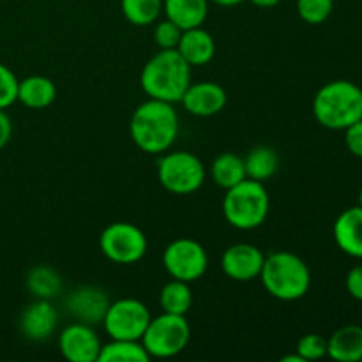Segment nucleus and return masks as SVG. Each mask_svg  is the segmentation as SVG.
I'll list each match as a JSON object with an SVG mask.
<instances>
[{
    "instance_id": "f257e3e1",
    "label": "nucleus",
    "mask_w": 362,
    "mask_h": 362,
    "mask_svg": "<svg viewBox=\"0 0 362 362\" xmlns=\"http://www.w3.org/2000/svg\"><path fill=\"white\" fill-rule=\"evenodd\" d=\"M180 122L172 103L148 99L134 110L129 133L134 145L147 154H165L179 136Z\"/></svg>"
},
{
    "instance_id": "f03ea898",
    "label": "nucleus",
    "mask_w": 362,
    "mask_h": 362,
    "mask_svg": "<svg viewBox=\"0 0 362 362\" xmlns=\"http://www.w3.org/2000/svg\"><path fill=\"white\" fill-rule=\"evenodd\" d=\"M140 83L148 99H159L172 105L180 103L191 83V66L177 48L161 49L144 66Z\"/></svg>"
},
{
    "instance_id": "7ed1b4c3",
    "label": "nucleus",
    "mask_w": 362,
    "mask_h": 362,
    "mask_svg": "<svg viewBox=\"0 0 362 362\" xmlns=\"http://www.w3.org/2000/svg\"><path fill=\"white\" fill-rule=\"evenodd\" d=\"M313 115L327 129L345 131L362 119V88L350 80L329 81L315 94Z\"/></svg>"
},
{
    "instance_id": "20e7f679",
    "label": "nucleus",
    "mask_w": 362,
    "mask_h": 362,
    "mask_svg": "<svg viewBox=\"0 0 362 362\" xmlns=\"http://www.w3.org/2000/svg\"><path fill=\"white\" fill-rule=\"evenodd\" d=\"M260 279L264 288L279 300L303 299L311 286V271L306 262L290 251L265 257Z\"/></svg>"
},
{
    "instance_id": "39448f33",
    "label": "nucleus",
    "mask_w": 362,
    "mask_h": 362,
    "mask_svg": "<svg viewBox=\"0 0 362 362\" xmlns=\"http://www.w3.org/2000/svg\"><path fill=\"white\" fill-rule=\"evenodd\" d=\"M271 209V198L264 182L244 179L226 189L223 198V214L237 230H255L264 225Z\"/></svg>"
},
{
    "instance_id": "423d86ee",
    "label": "nucleus",
    "mask_w": 362,
    "mask_h": 362,
    "mask_svg": "<svg viewBox=\"0 0 362 362\" xmlns=\"http://www.w3.org/2000/svg\"><path fill=\"white\" fill-rule=\"evenodd\" d=\"M191 329L186 320V315L163 313L151 318L144 336L141 345L147 354L158 359H170L182 352L189 343Z\"/></svg>"
},
{
    "instance_id": "0eeeda50",
    "label": "nucleus",
    "mask_w": 362,
    "mask_h": 362,
    "mask_svg": "<svg viewBox=\"0 0 362 362\" xmlns=\"http://www.w3.org/2000/svg\"><path fill=\"white\" fill-rule=\"evenodd\" d=\"M158 179L172 194L197 193L205 180V166L187 151L165 152L158 161Z\"/></svg>"
},
{
    "instance_id": "6e6552de",
    "label": "nucleus",
    "mask_w": 362,
    "mask_h": 362,
    "mask_svg": "<svg viewBox=\"0 0 362 362\" xmlns=\"http://www.w3.org/2000/svg\"><path fill=\"white\" fill-rule=\"evenodd\" d=\"M99 247L113 264H136L147 253V237L133 223L117 221L103 230Z\"/></svg>"
},
{
    "instance_id": "1a4fd4ad",
    "label": "nucleus",
    "mask_w": 362,
    "mask_h": 362,
    "mask_svg": "<svg viewBox=\"0 0 362 362\" xmlns=\"http://www.w3.org/2000/svg\"><path fill=\"white\" fill-rule=\"evenodd\" d=\"M151 318V311L141 300L127 297L110 303L108 311L103 318V325L112 339L141 341V336Z\"/></svg>"
},
{
    "instance_id": "9d476101",
    "label": "nucleus",
    "mask_w": 362,
    "mask_h": 362,
    "mask_svg": "<svg viewBox=\"0 0 362 362\" xmlns=\"http://www.w3.org/2000/svg\"><path fill=\"white\" fill-rule=\"evenodd\" d=\"M163 265L173 279L197 281L209 267V255L205 247L194 239H177L168 244L163 253Z\"/></svg>"
},
{
    "instance_id": "9b49d317",
    "label": "nucleus",
    "mask_w": 362,
    "mask_h": 362,
    "mask_svg": "<svg viewBox=\"0 0 362 362\" xmlns=\"http://www.w3.org/2000/svg\"><path fill=\"white\" fill-rule=\"evenodd\" d=\"M101 346V339L92 325L81 322L67 325L59 336L60 354L71 362H95Z\"/></svg>"
},
{
    "instance_id": "f8f14e48",
    "label": "nucleus",
    "mask_w": 362,
    "mask_h": 362,
    "mask_svg": "<svg viewBox=\"0 0 362 362\" xmlns=\"http://www.w3.org/2000/svg\"><path fill=\"white\" fill-rule=\"evenodd\" d=\"M265 255L253 244L239 243L230 246L221 257L223 272L233 281H253L260 278Z\"/></svg>"
},
{
    "instance_id": "ddd939ff",
    "label": "nucleus",
    "mask_w": 362,
    "mask_h": 362,
    "mask_svg": "<svg viewBox=\"0 0 362 362\" xmlns=\"http://www.w3.org/2000/svg\"><path fill=\"white\" fill-rule=\"evenodd\" d=\"M67 310L81 324H103L110 308L108 293L99 286H80L67 297Z\"/></svg>"
},
{
    "instance_id": "4468645a",
    "label": "nucleus",
    "mask_w": 362,
    "mask_h": 362,
    "mask_svg": "<svg viewBox=\"0 0 362 362\" xmlns=\"http://www.w3.org/2000/svg\"><path fill=\"white\" fill-rule=\"evenodd\" d=\"M180 103L191 115L212 117L226 106V90L214 81L189 83Z\"/></svg>"
},
{
    "instance_id": "2eb2a0df",
    "label": "nucleus",
    "mask_w": 362,
    "mask_h": 362,
    "mask_svg": "<svg viewBox=\"0 0 362 362\" xmlns=\"http://www.w3.org/2000/svg\"><path fill=\"white\" fill-rule=\"evenodd\" d=\"M59 315L48 299H37L28 304L20 317L21 334L30 341H45L53 334Z\"/></svg>"
},
{
    "instance_id": "dca6fc26",
    "label": "nucleus",
    "mask_w": 362,
    "mask_h": 362,
    "mask_svg": "<svg viewBox=\"0 0 362 362\" xmlns=\"http://www.w3.org/2000/svg\"><path fill=\"white\" fill-rule=\"evenodd\" d=\"M334 240L339 250L352 258H362V209L349 207L334 221Z\"/></svg>"
},
{
    "instance_id": "f3484780",
    "label": "nucleus",
    "mask_w": 362,
    "mask_h": 362,
    "mask_svg": "<svg viewBox=\"0 0 362 362\" xmlns=\"http://www.w3.org/2000/svg\"><path fill=\"white\" fill-rule=\"evenodd\" d=\"M177 52L191 67L205 66L214 59L216 42L212 35L202 27L187 28V30H182Z\"/></svg>"
},
{
    "instance_id": "a211bd4d",
    "label": "nucleus",
    "mask_w": 362,
    "mask_h": 362,
    "mask_svg": "<svg viewBox=\"0 0 362 362\" xmlns=\"http://www.w3.org/2000/svg\"><path fill=\"white\" fill-rule=\"evenodd\" d=\"M327 356L338 362L362 361V327L345 325L327 339Z\"/></svg>"
},
{
    "instance_id": "6ab92c4d",
    "label": "nucleus",
    "mask_w": 362,
    "mask_h": 362,
    "mask_svg": "<svg viewBox=\"0 0 362 362\" xmlns=\"http://www.w3.org/2000/svg\"><path fill=\"white\" fill-rule=\"evenodd\" d=\"M163 9L170 21L187 30L202 27L207 20L209 0H163Z\"/></svg>"
},
{
    "instance_id": "aec40b11",
    "label": "nucleus",
    "mask_w": 362,
    "mask_h": 362,
    "mask_svg": "<svg viewBox=\"0 0 362 362\" xmlns=\"http://www.w3.org/2000/svg\"><path fill=\"white\" fill-rule=\"evenodd\" d=\"M57 98V87L46 76H28L18 83V101L30 110L48 108Z\"/></svg>"
},
{
    "instance_id": "412c9836",
    "label": "nucleus",
    "mask_w": 362,
    "mask_h": 362,
    "mask_svg": "<svg viewBox=\"0 0 362 362\" xmlns=\"http://www.w3.org/2000/svg\"><path fill=\"white\" fill-rule=\"evenodd\" d=\"M211 175L219 187L230 189V187L243 182L244 179H247L244 159L233 152H225L212 161Z\"/></svg>"
},
{
    "instance_id": "4be33fe9",
    "label": "nucleus",
    "mask_w": 362,
    "mask_h": 362,
    "mask_svg": "<svg viewBox=\"0 0 362 362\" xmlns=\"http://www.w3.org/2000/svg\"><path fill=\"white\" fill-rule=\"evenodd\" d=\"M244 166H246V177L247 179L258 180V182H265L271 179L279 168V158L278 152L267 145H260L255 147L250 154L244 158Z\"/></svg>"
},
{
    "instance_id": "5701e85b",
    "label": "nucleus",
    "mask_w": 362,
    "mask_h": 362,
    "mask_svg": "<svg viewBox=\"0 0 362 362\" xmlns=\"http://www.w3.org/2000/svg\"><path fill=\"white\" fill-rule=\"evenodd\" d=\"M27 288L35 299H52L62 290V278L48 265H35L27 274Z\"/></svg>"
},
{
    "instance_id": "b1692460",
    "label": "nucleus",
    "mask_w": 362,
    "mask_h": 362,
    "mask_svg": "<svg viewBox=\"0 0 362 362\" xmlns=\"http://www.w3.org/2000/svg\"><path fill=\"white\" fill-rule=\"evenodd\" d=\"M159 306L163 313L186 315L193 306V292L189 288V283L179 281V279L166 283L159 293Z\"/></svg>"
},
{
    "instance_id": "393cba45",
    "label": "nucleus",
    "mask_w": 362,
    "mask_h": 362,
    "mask_svg": "<svg viewBox=\"0 0 362 362\" xmlns=\"http://www.w3.org/2000/svg\"><path fill=\"white\" fill-rule=\"evenodd\" d=\"M151 356L141 341L131 339H112L101 346L98 362H147Z\"/></svg>"
},
{
    "instance_id": "a878e982",
    "label": "nucleus",
    "mask_w": 362,
    "mask_h": 362,
    "mask_svg": "<svg viewBox=\"0 0 362 362\" xmlns=\"http://www.w3.org/2000/svg\"><path fill=\"white\" fill-rule=\"evenodd\" d=\"M120 7L129 23L147 27L158 20L163 11V0H120Z\"/></svg>"
},
{
    "instance_id": "bb28decb",
    "label": "nucleus",
    "mask_w": 362,
    "mask_h": 362,
    "mask_svg": "<svg viewBox=\"0 0 362 362\" xmlns=\"http://www.w3.org/2000/svg\"><path fill=\"white\" fill-rule=\"evenodd\" d=\"M334 0H297V13L306 23L320 25L331 16Z\"/></svg>"
},
{
    "instance_id": "cd10ccee",
    "label": "nucleus",
    "mask_w": 362,
    "mask_h": 362,
    "mask_svg": "<svg viewBox=\"0 0 362 362\" xmlns=\"http://www.w3.org/2000/svg\"><path fill=\"white\" fill-rule=\"evenodd\" d=\"M297 354L304 362L318 361L327 356V339L320 334H306L297 343Z\"/></svg>"
},
{
    "instance_id": "c85d7f7f",
    "label": "nucleus",
    "mask_w": 362,
    "mask_h": 362,
    "mask_svg": "<svg viewBox=\"0 0 362 362\" xmlns=\"http://www.w3.org/2000/svg\"><path fill=\"white\" fill-rule=\"evenodd\" d=\"M18 83L16 74L0 62V110L9 108L18 101Z\"/></svg>"
},
{
    "instance_id": "c756f323",
    "label": "nucleus",
    "mask_w": 362,
    "mask_h": 362,
    "mask_svg": "<svg viewBox=\"0 0 362 362\" xmlns=\"http://www.w3.org/2000/svg\"><path fill=\"white\" fill-rule=\"evenodd\" d=\"M180 35H182V28L177 27L173 21H170L168 18L163 21H159L154 28V39L156 45L161 49H173L177 48L180 41Z\"/></svg>"
},
{
    "instance_id": "7c9ffc66",
    "label": "nucleus",
    "mask_w": 362,
    "mask_h": 362,
    "mask_svg": "<svg viewBox=\"0 0 362 362\" xmlns=\"http://www.w3.org/2000/svg\"><path fill=\"white\" fill-rule=\"evenodd\" d=\"M345 144L354 156L362 159V119L345 129Z\"/></svg>"
},
{
    "instance_id": "2f4dec72",
    "label": "nucleus",
    "mask_w": 362,
    "mask_h": 362,
    "mask_svg": "<svg viewBox=\"0 0 362 362\" xmlns=\"http://www.w3.org/2000/svg\"><path fill=\"white\" fill-rule=\"evenodd\" d=\"M346 292L354 297L356 300L362 303V265H356L346 274Z\"/></svg>"
},
{
    "instance_id": "473e14b6",
    "label": "nucleus",
    "mask_w": 362,
    "mask_h": 362,
    "mask_svg": "<svg viewBox=\"0 0 362 362\" xmlns=\"http://www.w3.org/2000/svg\"><path fill=\"white\" fill-rule=\"evenodd\" d=\"M11 136H13V122L6 110H0V151L9 144Z\"/></svg>"
},
{
    "instance_id": "72a5a7b5",
    "label": "nucleus",
    "mask_w": 362,
    "mask_h": 362,
    "mask_svg": "<svg viewBox=\"0 0 362 362\" xmlns=\"http://www.w3.org/2000/svg\"><path fill=\"white\" fill-rule=\"evenodd\" d=\"M250 2L253 4V6H257V7H264V9H269V7L278 6L281 0H250Z\"/></svg>"
},
{
    "instance_id": "f704fd0d",
    "label": "nucleus",
    "mask_w": 362,
    "mask_h": 362,
    "mask_svg": "<svg viewBox=\"0 0 362 362\" xmlns=\"http://www.w3.org/2000/svg\"><path fill=\"white\" fill-rule=\"evenodd\" d=\"M211 2L218 4V6H221V7H233V6H237V4L243 2V0H211Z\"/></svg>"
},
{
    "instance_id": "c9c22d12",
    "label": "nucleus",
    "mask_w": 362,
    "mask_h": 362,
    "mask_svg": "<svg viewBox=\"0 0 362 362\" xmlns=\"http://www.w3.org/2000/svg\"><path fill=\"white\" fill-rule=\"evenodd\" d=\"M281 361L283 362H304L303 357H300L299 354H296V356H293V354H292V356H285Z\"/></svg>"
},
{
    "instance_id": "e433bc0d",
    "label": "nucleus",
    "mask_w": 362,
    "mask_h": 362,
    "mask_svg": "<svg viewBox=\"0 0 362 362\" xmlns=\"http://www.w3.org/2000/svg\"><path fill=\"white\" fill-rule=\"evenodd\" d=\"M359 207L362 209V189H361V193H359Z\"/></svg>"
}]
</instances>
